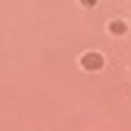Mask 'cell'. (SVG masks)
I'll return each instance as SVG.
<instances>
[{
	"label": "cell",
	"instance_id": "obj_1",
	"mask_svg": "<svg viewBox=\"0 0 131 131\" xmlns=\"http://www.w3.org/2000/svg\"><path fill=\"white\" fill-rule=\"evenodd\" d=\"M103 56L98 53H86L83 58H81V66L86 70H98L103 67Z\"/></svg>",
	"mask_w": 131,
	"mask_h": 131
},
{
	"label": "cell",
	"instance_id": "obj_2",
	"mask_svg": "<svg viewBox=\"0 0 131 131\" xmlns=\"http://www.w3.org/2000/svg\"><path fill=\"white\" fill-rule=\"evenodd\" d=\"M126 24L123 20H112L109 24V31L112 33V35H116V36H122L126 33Z\"/></svg>",
	"mask_w": 131,
	"mask_h": 131
},
{
	"label": "cell",
	"instance_id": "obj_3",
	"mask_svg": "<svg viewBox=\"0 0 131 131\" xmlns=\"http://www.w3.org/2000/svg\"><path fill=\"white\" fill-rule=\"evenodd\" d=\"M80 2H81V5L86 6V8H92V6H95L97 0H80Z\"/></svg>",
	"mask_w": 131,
	"mask_h": 131
}]
</instances>
